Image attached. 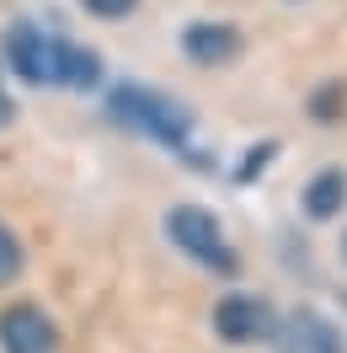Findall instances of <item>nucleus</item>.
Instances as JSON below:
<instances>
[{
  "instance_id": "3",
  "label": "nucleus",
  "mask_w": 347,
  "mask_h": 353,
  "mask_svg": "<svg viewBox=\"0 0 347 353\" xmlns=\"http://www.w3.org/2000/svg\"><path fill=\"white\" fill-rule=\"evenodd\" d=\"M166 236L176 241V252H187L193 263L214 268V273H235V246L224 241V230L209 209H198V203H176L171 214H166Z\"/></svg>"
},
{
  "instance_id": "6",
  "label": "nucleus",
  "mask_w": 347,
  "mask_h": 353,
  "mask_svg": "<svg viewBox=\"0 0 347 353\" xmlns=\"http://www.w3.org/2000/svg\"><path fill=\"white\" fill-rule=\"evenodd\" d=\"M182 54H187L193 65H203V70L230 65L240 54V27H230V22H187L182 27Z\"/></svg>"
},
{
  "instance_id": "8",
  "label": "nucleus",
  "mask_w": 347,
  "mask_h": 353,
  "mask_svg": "<svg viewBox=\"0 0 347 353\" xmlns=\"http://www.w3.org/2000/svg\"><path fill=\"white\" fill-rule=\"evenodd\" d=\"M22 263H27V252H22V241H17V230L0 225V289L22 279Z\"/></svg>"
},
{
  "instance_id": "9",
  "label": "nucleus",
  "mask_w": 347,
  "mask_h": 353,
  "mask_svg": "<svg viewBox=\"0 0 347 353\" xmlns=\"http://www.w3.org/2000/svg\"><path fill=\"white\" fill-rule=\"evenodd\" d=\"M81 6H86L91 17H102V22H118V17H129L139 0H81Z\"/></svg>"
},
{
  "instance_id": "11",
  "label": "nucleus",
  "mask_w": 347,
  "mask_h": 353,
  "mask_svg": "<svg viewBox=\"0 0 347 353\" xmlns=\"http://www.w3.org/2000/svg\"><path fill=\"white\" fill-rule=\"evenodd\" d=\"M342 263H347V230H342Z\"/></svg>"
},
{
  "instance_id": "5",
  "label": "nucleus",
  "mask_w": 347,
  "mask_h": 353,
  "mask_svg": "<svg viewBox=\"0 0 347 353\" xmlns=\"http://www.w3.org/2000/svg\"><path fill=\"white\" fill-rule=\"evenodd\" d=\"M0 348L6 353H59V327L38 305L17 300V305L0 310Z\"/></svg>"
},
{
  "instance_id": "4",
  "label": "nucleus",
  "mask_w": 347,
  "mask_h": 353,
  "mask_svg": "<svg viewBox=\"0 0 347 353\" xmlns=\"http://www.w3.org/2000/svg\"><path fill=\"white\" fill-rule=\"evenodd\" d=\"M214 332L224 343H273L278 337V310L262 294H224L214 305Z\"/></svg>"
},
{
  "instance_id": "10",
  "label": "nucleus",
  "mask_w": 347,
  "mask_h": 353,
  "mask_svg": "<svg viewBox=\"0 0 347 353\" xmlns=\"http://www.w3.org/2000/svg\"><path fill=\"white\" fill-rule=\"evenodd\" d=\"M11 118H17V108H11V97H6V86H0V129H6Z\"/></svg>"
},
{
  "instance_id": "7",
  "label": "nucleus",
  "mask_w": 347,
  "mask_h": 353,
  "mask_svg": "<svg viewBox=\"0 0 347 353\" xmlns=\"http://www.w3.org/2000/svg\"><path fill=\"white\" fill-rule=\"evenodd\" d=\"M299 203H304L310 220H337V214L347 209V172L342 166H321V172L304 182Z\"/></svg>"
},
{
  "instance_id": "2",
  "label": "nucleus",
  "mask_w": 347,
  "mask_h": 353,
  "mask_svg": "<svg viewBox=\"0 0 347 353\" xmlns=\"http://www.w3.org/2000/svg\"><path fill=\"white\" fill-rule=\"evenodd\" d=\"M107 112L123 129L145 134V139L166 145V150H187V139H193V112L182 108V102H171L166 91H155V86H112Z\"/></svg>"
},
{
  "instance_id": "1",
  "label": "nucleus",
  "mask_w": 347,
  "mask_h": 353,
  "mask_svg": "<svg viewBox=\"0 0 347 353\" xmlns=\"http://www.w3.org/2000/svg\"><path fill=\"white\" fill-rule=\"evenodd\" d=\"M6 65L17 70V81H27V86H65V91L102 86V59L91 48L70 43L59 32H43L32 22L6 27Z\"/></svg>"
}]
</instances>
